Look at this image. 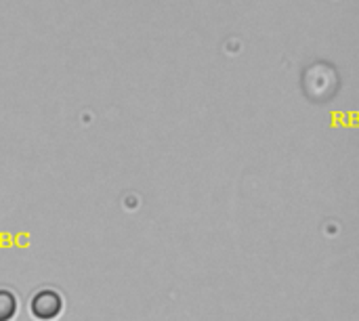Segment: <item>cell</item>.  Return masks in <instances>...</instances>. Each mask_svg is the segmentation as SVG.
<instances>
[{
    "instance_id": "6da1fadb",
    "label": "cell",
    "mask_w": 359,
    "mask_h": 321,
    "mask_svg": "<svg viewBox=\"0 0 359 321\" xmlns=\"http://www.w3.org/2000/svg\"><path fill=\"white\" fill-rule=\"evenodd\" d=\"M61 307H63L61 296L55 290H40V292H36L34 299H32V305H29L34 317H38V320H53V317H57L61 313Z\"/></svg>"
},
{
    "instance_id": "7a4b0ae2",
    "label": "cell",
    "mask_w": 359,
    "mask_h": 321,
    "mask_svg": "<svg viewBox=\"0 0 359 321\" xmlns=\"http://www.w3.org/2000/svg\"><path fill=\"white\" fill-rule=\"evenodd\" d=\"M17 313V299L8 290H0V321H11Z\"/></svg>"
}]
</instances>
